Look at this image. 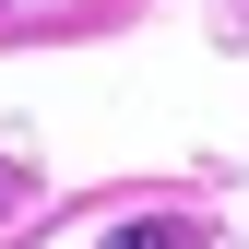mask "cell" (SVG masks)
<instances>
[{"label":"cell","instance_id":"6da1fadb","mask_svg":"<svg viewBox=\"0 0 249 249\" xmlns=\"http://www.w3.org/2000/svg\"><path fill=\"white\" fill-rule=\"evenodd\" d=\"M107 249H190V226H166V213H142V226H119Z\"/></svg>","mask_w":249,"mask_h":249}]
</instances>
